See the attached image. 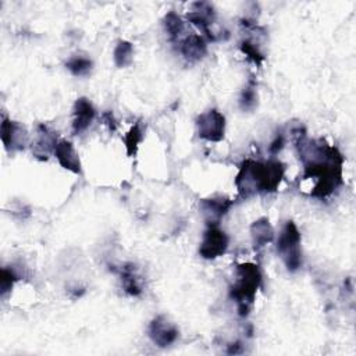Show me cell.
<instances>
[{"label": "cell", "instance_id": "6da1fadb", "mask_svg": "<svg viewBox=\"0 0 356 356\" xmlns=\"http://www.w3.org/2000/svg\"><path fill=\"white\" fill-rule=\"evenodd\" d=\"M295 146L303 164V179H314L310 195L324 199L342 185L343 157L339 150L323 139H307L305 132L293 131Z\"/></svg>", "mask_w": 356, "mask_h": 356}, {"label": "cell", "instance_id": "7a4b0ae2", "mask_svg": "<svg viewBox=\"0 0 356 356\" xmlns=\"http://www.w3.org/2000/svg\"><path fill=\"white\" fill-rule=\"evenodd\" d=\"M285 175V164L278 160H245L235 178V186L243 199L256 193H273Z\"/></svg>", "mask_w": 356, "mask_h": 356}, {"label": "cell", "instance_id": "3957f363", "mask_svg": "<svg viewBox=\"0 0 356 356\" xmlns=\"http://www.w3.org/2000/svg\"><path fill=\"white\" fill-rule=\"evenodd\" d=\"M235 281L229 286V298L236 303L241 317L249 314L257 289L261 285V273L254 263H242L236 267Z\"/></svg>", "mask_w": 356, "mask_h": 356}, {"label": "cell", "instance_id": "277c9868", "mask_svg": "<svg viewBox=\"0 0 356 356\" xmlns=\"http://www.w3.org/2000/svg\"><path fill=\"white\" fill-rule=\"evenodd\" d=\"M300 232L293 221H286L277 238V253L288 271L293 273L302 266Z\"/></svg>", "mask_w": 356, "mask_h": 356}, {"label": "cell", "instance_id": "5b68a950", "mask_svg": "<svg viewBox=\"0 0 356 356\" xmlns=\"http://www.w3.org/2000/svg\"><path fill=\"white\" fill-rule=\"evenodd\" d=\"M199 138L209 142H220L225 134V117L216 108H210L196 118Z\"/></svg>", "mask_w": 356, "mask_h": 356}, {"label": "cell", "instance_id": "8992f818", "mask_svg": "<svg viewBox=\"0 0 356 356\" xmlns=\"http://www.w3.org/2000/svg\"><path fill=\"white\" fill-rule=\"evenodd\" d=\"M228 248V236L227 234L218 228V225H209L203 232L199 254L206 260H213L222 256Z\"/></svg>", "mask_w": 356, "mask_h": 356}, {"label": "cell", "instance_id": "52a82bcc", "mask_svg": "<svg viewBox=\"0 0 356 356\" xmlns=\"http://www.w3.org/2000/svg\"><path fill=\"white\" fill-rule=\"evenodd\" d=\"M0 136H1V142H3L4 147L8 152L24 150L29 140L25 127L17 121L7 118V117H3V120H1Z\"/></svg>", "mask_w": 356, "mask_h": 356}, {"label": "cell", "instance_id": "ba28073f", "mask_svg": "<svg viewBox=\"0 0 356 356\" xmlns=\"http://www.w3.org/2000/svg\"><path fill=\"white\" fill-rule=\"evenodd\" d=\"M147 331L153 343L160 348H167L172 345L179 337V330L177 328V325L168 321V318L164 316L154 317L150 321Z\"/></svg>", "mask_w": 356, "mask_h": 356}, {"label": "cell", "instance_id": "9c48e42d", "mask_svg": "<svg viewBox=\"0 0 356 356\" xmlns=\"http://www.w3.org/2000/svg\"><path fill=\"white\" fill-rule=\"evenodd\" d=\"M231 206L232 200L224 196L202 199L199 203V209L209 225H218L220 220L228 213Z\"/></svg>", "mask_w": 356, "mask_h": 356}, {"label": "cell", "instance_id": "30bf717a", "mask_svg": "<svg viewBox=\"0 0 356 356\" xmlns=\"http://www.w3.org/2000/svg\"><path fill=\"white\" fill-rule=\"evenodd\" d=\"M95 117L96 110L93 104L86 97L76 99L72 108V132L75 135H79L86 131L92 125Z\"/></svg>", "mask_w": 356, "mask_h": 356}, {"label": "cell", "instance_id": "8fae6325", "mask_svg": "<svg viewBox=\"0 0 356 356\" xmlns=\"http://www.w3.org/2000/svg\"><path fill=\"white\" fill-rule=\"evenodd\" d=\"M186 18L202 31L209 40H216V35L210 31V24H213L216 18V13L209 3H195L193 10L188 13Z\"/></svg>", "mask_w": 356, "mask_h": 356}, {"label": "cell", "instance_id": "7c38bea8", "mask_svg": "<svg viewBox=\"0 0 356 356\" xmlns=\"http://www.w3.org/2000/svg\"><path fill=\"white\" fill-rule=\"evenodd\" d=\"M57 145V135L47 125L40 124L38 127V136L32 145L33 156L39 160H47L50 153H54Z\"/></svg>", "mask_w": 356, "mask_h": 356}, {"label": "cell", "instance_id": "4fadbf2b", "mask_svg": "<svg viewBox=\"0 0 356 356\" xmlns=\"http://www.w3.org/2000/svg\"><path fill=\"white\" fill-rule=\"evenodd\" d=\"M54 156L60 165L74 174L81 172V160L79 156L74 147V145L70 140H58L54 149Z\"/></svg>", "mask_w": 356, "mask_h": 356}, {"label": "cell", "instance_id": "5bb4252c", "mask_svg": "<svg viewBox=\"0 0 356 356\" xmlns=\"http://www.w3.org/2000/svg\"><path fill=\"white\" fill-rule=\"evenodd\" d=\"M181 54L189 61L196 63L202 60L207 53V44L203 36L192 33L181 42Z\"/></svg>", "mask_w": 356, "mask_h": 356}, {"label": "cell", "instance_id": "9a60e30c", "mask_svg": "<svg viewBox=\"0 0 356 356\" xmlns=\"http://www.w3.org/2000/svg\"><path fill=\"white\" fill-rule=\"evenodd\" d=\"M250 236H252L253 248L256 250L261 249L267 243L273 242V239H274V228L270 224L268 218L261 217V218H257L256 221H253L252 225H250Z\"/></svg>", "mask_w": 356, "mask_h": 356}, {"label": "cell", "instance_id": "2e32d148", "mask_svg": "<svg viewBox=\"0 0 356 356\" xmlns=\"http://www.w3.org/2000/svg\"><path fill=\"white\" fill-rule=\"evenodd\" d=\"M120 278H121V285L124 291L131 295V296H139L142 293V284L140 278L136 273V266L134 263H127L120 267L118 270Z\"/></svg>", "mask_w": 356, "mask_h": 356}, {"label": "cell", "instance_id": "e0dca14e", "mask_svg": "<svg viewBox=\"0 0 356 356\" xmlns=\"http://www.w3.org/2000/svg\"><path fill=\"white\" fill-rule=\"evenodd\" d=\"M163 25H164V29H165L171 42L179 40V38L182 36V33L185 31V26H184V22H182L181 17L174 11H170L164 15Z\"/></svg>", "mask_w": 356, "mask_h": 356}, {"label": "cell", "instance_id": "ac0fdd59", "mask_svg": "<svg viewBox=\"0 0 356 356\" xmlns=\"http://www.w3.org/2000/svg\"><path fill=\"white\" fill-rule=\"evenodd\" d=\"M113 58H114V63H115L117 67H120V68L128 67L132 63V58H134V46H132V43L127 42V40H120L118 44L114 49Z\"/></svg>", "mask_w": 356, "mask_h": 356}, {"label": "cell", "instance_id": "d6986e66", "mask_svg": "<svg viewBox=\"0 0 356 356\" xmlns=\"http://www.w3.org/2000/svg\"><path fill=\"white\" fill-rule=\"evenodd\" d=\"M67 70L75 76H86L90 74L93 68V63L90 58L83 56H74L65 63Z\"/></svg>", "mask_w": 356, "mask_h": 356}, {"label": "cell", "instance_id": "ffe728a7", "mask_svg": "<svg viewBox=\"0 0 356 356\" xmlns=\"http://www.w3.org/2000/svg\"><path fill=\"white\" fill-rule=\"evenodd\" d=\"M143 139V129L142 125L139 122H136L135 125L131 127V129L127 132L125 138H124V143H125V149L128 156H135L139 143Z\"/></svg>", "mask_w": 356, "mask_h": 356}, {"label": "cell", "instance_id": "44dd1931", "mask_svg": "<svg viewBox=\"0 0 356 356\" xmlns=\"http://www.w3.org/2000/svg\"><path fill=\"white\" fill-rule=\"evenodd\" d=\"M256 106H257V92H256V86L250 82L241 92L239 107L243 111H252V110H254Z\"/></svg>", "mask_w": 356, "mask_h": 356}, {"label": "cell", "instance_id": "7402d4cb", "mask_svg": "<svg viewBox=\"0 0 356 356\" xmlns=\"http://www.w3.org/2000/svg\"><path fill=\"white\" fill-rule=\"evenodd\" d=\"M239 47H241V51H242L252 63L260 65V64L264 61L263 53L260 51V49H259L252 40H249V39L242 40L241 44H239Z\"/></svg>", "mask_w": 356, "mask_h": 356}, {"label": "cell", "instance_id": "603a6c76", "mask_svg": "<svg viewBox=\"0 0 356 356\" xmlns=\"http://www.w3.org/2000/svg\"><path fill=\"white\" fill-rule=\"evenodd\" d=\"M18 274L14 271V268H8V267H3L1 268V274H0V293L1 296H6L11 288L14 286V282L18 281Z\"/></svg>", "mask_w": 356, "mask_h": 356}, {"label": "cell", "instance_id": "cb8c5ba5", "mask_svg": "<svg viewBox=\"0 0 356 356\" xmlns=\"http://www.w3.org/2000/svg\"><path fill=\"white\" fill-rule=\"evenodd\" d=\"M284 145H285V136H284L282 134H278V135L274 138V140L271 142V145L268 146L270 154H271V156L278 154V153L282 150Z\"/></svg>", "mask_w": 356, "mask_h": 356}, {"label": "cell", "instance_id": "d4e9b609", "mask_svg": "<svg viewBox=\"0 0 356 356\" xmlns=\"http://www.w3.org/2000/svg\"><path fill=\"white\" fill-rule=\"evenodd\" d=\"M102 121H103V124H106L108 127V129L111 132H114L117 129V121H115V118H114L111 111H104L102 114Z\"/></svg>", "mask_w": 356, "mask_h": 356}, {"label": "cell", "instance_id": "484cf974", "mask_svg": "<svg viewBox=\"0 0 356 356\" xmlns=\"http://www.w3.org/2000/svg\"><path fill=\"white\" fill-rule=\"evenodd\" d=\"M243 349H242V343L239 341L236 342H232L228 345V349H227V353L229 355H236V353H242Z\"/></svg>", "mask_w": 356, "mask_h": 356}]
</instances>
